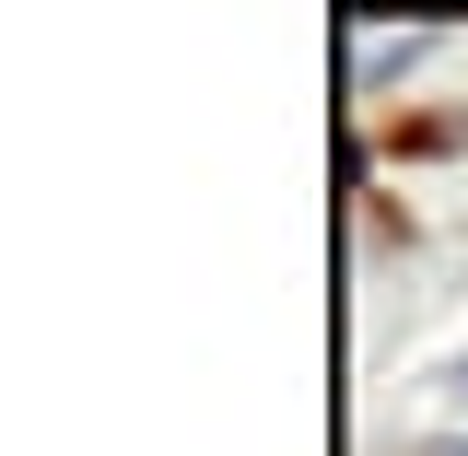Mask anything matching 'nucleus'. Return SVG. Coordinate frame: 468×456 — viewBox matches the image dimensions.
Instances as JSON below:
<instances>
[{"mask_svg": "<svg viewBox=\"0 0 468 456\" xmlns=\"http://www.w3.org/2000/svg\"><path fill=\"white\" fill-rule=\"evenodd\" d=\"M457 398H468V375H457Z\"/></svg>", "mask_w": 468, "mask_h": 456, "instance_id": "nucleus-2", "label": "nucleus"}, {"mask_svg": "<svg viewBox=\"0 0 468 456\" xmlns=\"http://www.w3.org/2000/svg\"><path fill=\"white\" fill-rule=\"evenodd\" d=\"M421 48H433V36H410V24H363V36H351V82H387V70H410Z\"/></svg>", "mask_w": 468, "mask_h": 456, "instance_id": "nucleus-1", "label": "nucleus"}]
</instances>
